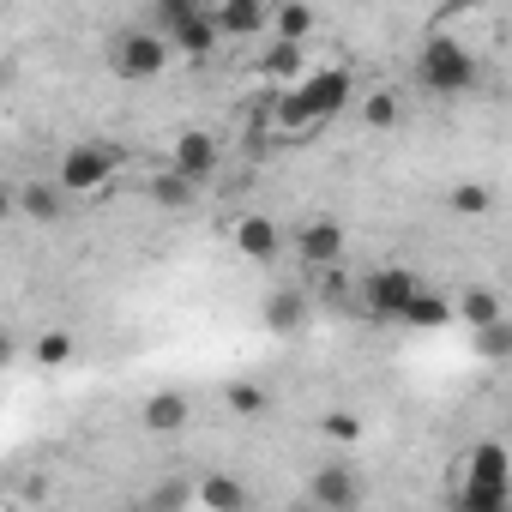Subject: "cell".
<instances>
[{"label": "cell", "mask_w": 512, "mask_h": 512, "mask_svg": "<svg viewBox=\"0 0 512 512\" xmlns=\"http://www.w3.org/2000/svg\"><path fill=\"white\" fill-rule=\"evenodd\" d=\"M320 434H326V440H338V446H350V440H356V434H362V422H356V416H350V410H332V416H326V422H320Z\"/></svg>", "instance_id": "4316f807"}, {"label": "cell", "mask_w": 512, "mask_h": 512, "mask_svg": "<svg viewBox=\"0 0 512 512\" xmlns=\"http://www.w3.org/2000/svg\"><path fill=\"white\" fill-rule=\"evenodd\" d=\"M290 512H320V506H314V500H296V506H290Z\"/></svg>", "instance_id": "83f0119b"}, {"label": "cell", "mask_w": 512, "mask_h": 512, "mask_svg": "<svg viewBox=\"0 0 512 512\" xmlns=\"http://www.w3.org/2000/svg\"><path fill=\"white\" fill-rule=\"evenodd\" d=\"M350 97H356V73H350V67H314L290 97L272 103V133H278L284 145H290V139H308V133H320Z\"/></svg>", "instance_id": "6da1fadb"}, {"label": "cell", "mask_w": 512, "mask_h": 512, "mask_svg": "<svg viewBox=\"0 0 512 512\" xmlns=\"http://www.w3.org/2000/svg\"><path fill=\"white\" fill-rule=\"evenodd\" d=\"M235 247H241V260H278L284 253V229L272 223V217H260V211H247L241 223H235Z\"/></svg>", "instance_id": "5bb4252c"}, {"label": "cell", "mask_w": 512, "mask_h": 512, "mask_svg": "<svg viewBox=\"0 0 512 512\" xmlns=\"http://www.w3.org/2000/svg\"><path fill=\"white\" fill-rule=\"evenodd\" d=\"M362 121L368 127H398V97L392 91H368L362 97Z\"/></svg>", "instance_id": "603a6c76"}, {"label": "cell", "mask_w": 512, "mask_h": 512, "mask_svg": "<svg viewBox=\"0 0 512 512\" xmlns=\"http://www.w3.org/2000/svg\"><path fill=\"white\" fill-rule=\"evenodd\" d=\"M115 175H121V151H115L109 139H79V145H67L61 163H55V187H61L67 199H103V193L115 187Z\"/></svg>", "instance_id": "277c9868"}, {"label": "cell", "mask_w": 512, "mask_h": 512, "mask_svg": "<svg viewBox=\"0 0 512 512\" xmlns=\"http://www.w3.org/2000/svg\"><path fill=\"white\" fill-rule=\"evenodd\" d=\"M452 512H512V446L506 440H476L452 464Z\"/></svg>", "instance_id": "7a4b0ae2"}, {"label": "cell", "mask_w": 512, "mask_h": 512, "mask_svg": "<svg viewBox=\"0 0 512 512\" xmlns=\"http://www.w3.org/2000/svg\"><path fill=\"white\" fill-rule=\"evenodd\" d=\"M308 500H314L320 512H356L362 482H356V470H344V464H320V470L308 476Z\"/></svg>", "instance_id": "8fae6325"}, {"label": "cell", "mask_w": 512, "mask_h": 512, "mask_svg": "<svg viewBox=\"0 0 512 512\" xmlns=\"http://www.w3.org/2000/svg\"><path fill=\"white\" fill-rule=\"evenodd\" d=\"M314 296H320V302H344V296H356V284H350L344 266H338V272H320V278H314Z\"/></svg>", "instance_id": "484cf974"}, {"label": "cell", "mask_w": 512, "mask_h": 512, "mask_svg": "<svg viewBox=\"0 0 512 512\" xmlns=\"http://www.w3.org/2000/svg\"><path fill=\"white\" fill-rule=\"evenodd\" d=\"M67 356H73V332H43V338H37V362H43V368H61Z\"/></svg>", "instance_id": "cb8c5ba5"}, {"label": "cell", "mask_w": 512, "mask_h": 512, "mask_svg": "<svg viewBox=\"0 0 512 512\" xmlns=\"http://www.w3.org/2000/svg\"><path fill=\"white\" fill-rule=\"evenodd\" d=\"M314 25H320V19H314L308 7H278V13H272V37H278V43H290V49H308Z\"/></svg>", "instance_id": "ffe728a7"}, {"label": "cell", "mask_w": 512, "mask_h": 512, "mask_svg": "<svg viewBox=\"0 0 512 512\" xmlns=\"http://www.w3.org/2000/svg\"><path fill=\"white\" fill-rule=\"evenodd\" d=\"M109 73L115 79H127V85H145V79H157L163 67H169V37L157 31V25H127V31H115L109 37Z\"/></svg>", "instance_id": "5b68a950"}, {"label": "cell", "mask_w": 512, "mask_h": 512, "mask_svg": "<svg viewBox=\"0 0 512 512\" xmlns=\"http://www.w3.org/2000/svg\"><path fill=\"white\" fill-rule=\"evenodd\" d=\"M187 422H193V398H187V392H151V398L139 404V428L157 434V440L181 434Z\"/></svg>", "instance_id": "7c38bea8"}, {"label": "cell", "mask_w": 512, "mask_h": 512, "mask_svg": "<svg viewBox=\"0 0 512 512\" xmlns=\"http://www.w3.org/2000/svg\"><path fill=\"white\" fill-rule=\"evenodd\" d=\"M13 205H19L25 217H37V223H61V211H67V193H61L55 181H25V187L13 193Z\"/></svg>", "instance_id": "ac0fdd59"}, {"label": "cell", "mask_w": 512, "mask_h": 512, "mask_svg": "<svg viewBox=\"0 0 512 512\" xmlns=\"http://www.w3.org/2000/svg\"><path fill=\"white\" fill-rule=\"evenodd\" d=\"M308 326V290H272L266 296V332L272 338H290V332H302Z\"/></svg>", "instance_id": "9a60e30c"}, {"label": "cell", "mask_w": 512, "mask_h": 512, "mask_svg": "<svg viewBox=\"0 0 512 512\" xmlns=\"http://www.w3.org/2000/svg\"><path fill=\"white\" fill-rule=\"evenodd\" d=\"M223 404H229L235 416H266L272 392H266L260 380H235V386H223Z\"/></svg>", "instance_id": "44dd1931"}, {"label": "cell", "mask_w": 512, "mask_h": 512, "mask_svg": "<svg viewBox=\"0 0 512 512\" xmlns=\"http://www.w3.org/2000/svg\"><path fill=\"white\" fill-rule=\"evenodd\" d=\"M458 320H464L470 332H488V326H500V302H494V290L470 284V290L458 296Z\"/></svg>", "instance_id": "d6986e66"}, {"label": "cell", "mask_w": 512, "mask_h": 512, "mask_svg": "<svg viewBox=\"0 0 512 512\" xmlns=\"http://www.w3.org/2000/svg\"><path fill=\"white\" fill-rule=\"evenodd\" d=\"M416 290H422V278H416L410 266H380V272H368V278L356 284L362 308H368L374 320H386V326H404V308H410Z\"/></svg>", "instance_id": "8992f818"}, {"label": "cell", "mask_w": 512, "mask_h": 512, "mask_svg": "<svg viewBox=\"0 0 512 512\" xmlns=\"http://www.w3.org/2000/svg\"><path fill=\"white\" fill-rule=\"evenodd\" d=\"M446 205H452L458 217H488V205H494V193H488L482 181H458V187L446 193Z\"/></svg>", "instance_id": "7402d4cb"}, {"label": "cell", "mask_w": 512, "mask_h": 512, "mask_svg": "<svg viewBox=\"0 0 512 512\" xmlns=\"http://www.w3.org/2000/svg\"><path fill=\"white\" fill-rule=\"evenodd\" d=\"M217 163H223L217 133H205V127H181V133H175V145H169V169H175V175H187L193 187H205V181L217 175Z\"/></svg>", "instance_id": "ba28073f"}, {"label": "cell", "mask_w": 512, "mask_h": 512, "mask_svg": "<svg viewBox=\"0 0 512 512\" xmlns=\"http://www.w3.org/2000/svg\"><path fill=\"white\" fill-rule=\"evenodd\" d=\"M145 199H151V205H163V211H181V205H193V199H199V187L163 163V169H151V175H145Z\"/></svg>", "instance_id": "e0dca14e"}, {"label": "cell", "mask_w": 512, "mask_h": 512, "mask_svg": "<svg viewBox=\"0 0 512 512\" xmlns=\"http://www.w3.org/2000/svg\"><path fill=\"white\" fill-rule=\"evenodd\" d=\"M308 73H314V67H308V49H290V43H272V49L260 55V67H253V79L272 91V103H278V97H290Z\"/></svg>", "instance_id": "9c48e42d"}, {"label": "cell", "mask_w": 512, "mask_h": 512, "mask_svg": "<svg viewBox=\"0 0 512 512\" xmlns=\"http://www.w3.org/2000/svg\"><path fill=\"white\" fill-rule=\"evenodd\" d=\"M416 79H422L434 97H470V91L482 85V55H476L470 43L434 31V37L422 43V55H416Z\"/></svg>", "instance_id": "3957f363"}, {"label": "cell", "mask_w": 512, "mask_h": 512, "mask_svg": "<svg viewBox=\"0 0 512 512\" xmlns=\"http://www.w3.org/2000/svg\"><path fill=\"white\" fill-rule=\"evenodd\" d=\"M211 19H217L223 43H235V37L253 43V37H266V31H272V7H266V0H217Z\"/></svg>", "instance_id": "30bf717a"}, {"label": "cell", "mask_w": 512, "mask_h": 512, "mask_svg": "<svg viewBox=\"0 0 512 512\" xmlns=\"http://www.w3.org/2000/svg\"><path fill=\"white\" fill-rule=\"evenodd\" d=\"M290 253L320 278V272H338L344 266V223H332V217H314V223H302L296 235H290Z\"/></svg>", "instance_id": "52a82bcc"}, {"label": "cell", "mask_w": 512, "mask_h": 512, "mask_svg": "<svg viewBox=\"0 0 512 512\" xmlns=\"http://www.w3.org/2000/svg\"><path fill=\"white\" fill-rule=\"evenodd\" d=\"M193 494H199V506H205V512H253L247 482H241V476H229V470H205V476L193 482Z\"/></svg>", "instance_id": "4fadbf2b"}, {"label": "cell", "mask_w": 512, "mask_h": 512, "mask_svg": "<svg viewBox=\"0 0 512 512\" xmlns=\"http://www.w3.org/2000/svg\"><path fill=\"white\" fill-rule=\"evenodd\" d=\"M476 350H482L488 362H506V356H512V326L500 320V326H488V332H476Z\"/></svg>", "instance_id": "d4e9b609"}, {"label": "cell", "mask_w": 512, "mask_h": 512, "mask_svg": "<svg viewBox=\"0 0 512 512\" xmlns=\"http://www.w3.org/2000/svg\"><path fill=\"white\" fill-rule=\"evenodd\" d=\"M452 320H458V308H452L434 284H422V290L410 296V308H404V326H410V332H446Z\"/></svg>", "instance_id": "2e32d148"}]
</instances>
